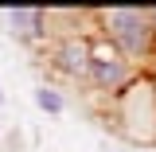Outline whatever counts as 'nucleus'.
Here are the masks:
<instances>
[{
	"mask_svg": "<svg viewBox=\"0 0 156 152\" xmlns=\"http://www.w3.org/2000/svg\"><path fill=\"white\" fill-rule=\"evenodd\" d=\"M47 12L43 8H12L8 12V27H12V35L23 39V43H39V39L47 35Z\"/></svg>",
	"mask_w": 156,
	"mask_h": 152,
	"instance_id": "39448f33",
	"label": "nucleus"
},
{
	"mask_svg": "<svg viewBox=\"0 0 156 152\" xmlns=\"http://www.w3.org/2000/svg\"><path fill=\"white\" fill-rule=\"evenodd\" d=\"M51 66L58 74L74 78V82H86V74H90V35L70 31V35L55 39L51 43Z\"/></svg>",
	"mask_w": 156,
	"mask_h": 152,
	"instance_id": "20e7f679",
	"label": "nucleus"
},
{
	"mask_svg": "<svg viewBox=\"0 0 156 152\" xmlns=\"http://www.w3.org/2000/svg\"><path fill=\"white\" fill-rule=\"evenodd\" d=\"M0 105H4V94H0Z\"/></svg>",
	"mask_w": 156,
	"mask_h": 152,
	"instance_id": "6e6552de",
	"label": "nucleus"
},
{
	"mask_svg": "<svg viewBox=\"0 0 156 152\" xmlns=\"http://www.w3.org/2000/svg\"><path fill=\"white\" fill-rule=\"evenodd\" d=\"M105 125L129 144L156 148V86L148 70H140L121 94L105 97Z\"/></svg>",
	"mask_w": 156,
	"mask_h": 152,
	"instance_id": "f257e3e1",
	"label": "nucleus"
},
{
	"mask_svg": "<svg viewBox=\"0 0 156 152\" xmlns=\"http://www.w3.org/2000/svg\"><path fill=\"white\" fill-rule=\"evenodd\" d=\"M136 74H140V66H133L113 43H105L101 35H90V74H86V82L98 94H105V97L121 94Z\"/></svg>",
	"mask_w": 156,
	"mask_h": 152,
	"instance_id": "7ed1b4c3",
	"label": "nucleus"
},
{
	"mask_svg": "<svg viewBox=\"0 0 156 152\" xmlns=\"http://www.w3.org/2000/svg\"><path fill=\"white\" fill-rule=\"evenodd\" d=\"M98 23H101L98 35L113 43L133 66L144 70V62L156 58V31L148 19V8H105V12H98Z\"/></svg>",
	"mask_w": 156,
	"mask_h": 152,
	"instance_id": "f03ea898",
	"label": "nucleus"
},
{
	"mask_svg": "<svg viewBox=\"0 0 156 152\" xmlns=\"http://www.w3.org/2000/svg\"><path fill=\"white\" fill-rule=\"evenodd\" d=\"M35 105L43 109V113H51V117L66 113V97L58 94L55 86H35Z\"/></svg>",
	"mask_w": 156,
	"mask_h": 152,
	"instance_id": "423d86ee",
	"label": "nucleus"
},
{
	"mask_svg": "<svg viewBox=\"0 0 156 152\" xmlns=\"http://www.w3.org/2000/svg\"><path fill=\"white\" fill-rule=\"evenodd\" d=\"M148 70V78H152V86H156V58H152V66H144Z\"/></svg>",
	"mask_w": 156,
	"mask_h": 152,
	"instance_id": "0eeeda50",
	"label": "nucleus"
}]
</instances>
